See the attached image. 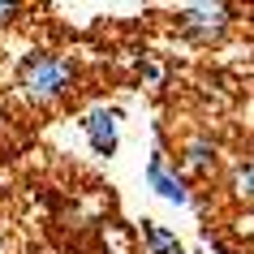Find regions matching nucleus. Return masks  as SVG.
Here are the masks:
<instances>
[{
    "mask_svg": "<svg viewBox=\"0 0 254 254\" xmlns=\"http://www.w3.org/2000/svg\"><path fill=\"white\" fill-rule=\"evenodd\" d=\"M17 86H22V95H26L30 104L48 108L61 95L73 91V65H69L65 56H56V52H30L17 65Z\"/></svg>",
    "mask_w": 254,
    "mask_h": 254,
    "instance_id": "f257e3e1",
    "label": "nucleus"
},
{
    "mask_svg": "<svg viewBox=\"0 0 254 254\" xmlns=\"http://www.w3.org/2000/svg\"><path fill=\"white\" fill-rule=\"evenodd\" d=\"M228 22H233V9L224 4H194L186 13H177V30L190 43H215L228 30Z\"/></svg>",
    "mask_w": 254,
    "mask_h": 254,
    "instance_id": "f03ea898",
    "label": "nucleus"
},
{
    "mask_svg": "<svg viewBox=\"0 0 254 254\" xmlns=\"http://www.w3.org/2000/svg\"><path fill=\"white\" fill-rule=\"evenodd\" d=\"M82 129H86V138H91L95 155H112V151H117V112H112V108H95V112H86Z\"/></svg>",
    "mask_w": 254,
    "mask_h": 254,
    "instance_id": "7ed1b4c3",
    "label": "nucleus"
},
{
    "mask_svg": "<svg viewBox=\"0 0 254 254\" xmlns=\"http://www.w3.org/2000/svg\"><path fill=\"white\" fill-rule=\"evenodd\" d=\"M147 181H151V186H155V190H160V194H164V198H168V202H177V207H181V202H190L186 186H181V177H173V173H168V168H164V155H151Z\"/></svg>",
    "mask_w": 254,
    "mask_h": 254,
    "instance_id": "20e7f679",
    "label": "nucleus"
},
{
    "mask_svg": "<svg viewBox=\"0 0 254 254\" xmlns=\"http://www.w3.org/2000/svg\"><path fill=\"white\" fill-rule=\"evenodd\" d=\"M215 164V142L211 138H194L186 147V168L190 173H202V168H211Z\"/></svg>",
    "mask_w": 254,
    "mask_h": 254,
    "instance_id": "39448f33",
    "label": "nucleus"
},
{
    "mask_svg": "<svg viewBox=\"0 0 254 254\" xmlns=\"http://www.w3.org/2000/svg\"><path fill=\"white\" fill-rule=\"evenodd\" d=\"M142 237H147L151 254H186L181 246H177V237H168L160 224H151V220H142Z\"/></svg>",
    "mask_w": 254,
    "mask_h": 254,
    "instance_id": "423d86ee",
    "label": "nucleus"
},
{
    "mask_svg": "<svg viewBox=\"0 0 254 254\" xmlns=\"http://www.w3.org/2000/svg\"><path fill=\"white\" fill-rule=\"evenodd\" d=\"M233 194H237L246 207H254V164H237V173H233Z\"/></svg>",
    "mask_w": 254,
    "mask_h": 254,
    "instance_id": "0eeeda50",
    "label": "nucleus"
},
{
    "mask_svg": "<svg viewBox=\"0 0 254 254\" xmlns=\"http://www.w3.org/2000/svg\"><path fill=\"white\" fill-rule=\"evenodd\" d=\"M13 13H17V4H0V22H9Z\"/></svg>",
    "mask_w": 254,
    "mask_h": 254,
    "instance_id": "6e6552de",
    "label": "nucleus"
},
{
    "mask_svg": "<svg viewBox=\"0 0 254 254\" xmlns=\"http://www.w3.org/2000/svg\"><path fill=\"white\" fill-rule=\"evenodd\" d=\"M250 164H254V155H250Z\"/></svg>",
    "mask_w": 254,
    "mask_h": 254,
    "instance_id": "1a4fd4ad",
    "label": "nucleus"
}]
</instances>
